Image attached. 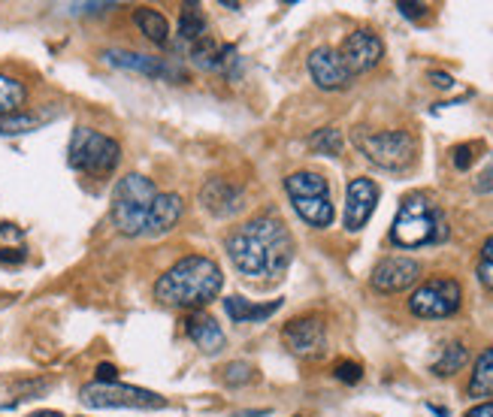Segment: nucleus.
<instances>
[{
  "label": "nucleus",
  "instance_id": "obj_1",
  "mask_svg": "<svg viewBox=\"0 0 493 417\" xmlns=\"http://www.w3.org/2000/svg\"><path fill=\"white\" fill-rule=\"evenodd\" d=\"M228 257L252 281H279L294 261V236L275 215H257L228 236Z\"/></svg>",
  "mask_w": 493,
  "mask_h": 417
},
{
  "label": "nucleus",
  "instance_id": "obj_2",
  "mask_svg": "<svg viewBox=\"0 0 493 417\" xmlns=\"http://www.w3.org/2000/svg\"><path fill=\"white\" fill-rule=\"evenodd\" d=\"M221 266L212 257L188 254L157 279L155 299L166 308H203L221 294Z\"/></svg>",
  "mask_w": 493,
  "mask_h": 417
},
{
  "label": "nucleus",
  "instance_id": "obj_3",
  "mask_svg": "<svg viewBox=\"0 0 493 417\" xmlns=\"http://www.w3.org/2000/svg\"><path fill=\"white\" fill-rule=\"evenodd\" d=\"M448 239V224L442 208L427 194H408L390 227V242L399 248H421Z\"/></svg>",
  "mask_w": 493,
  "mask_h": 417
},
{
  "label": "nucleus",
  "instance_id": "obj_4",
  "mask_svg": "<svg viewBox=\"0 0 493 417\" xmlns=\"http://www.w3.org/2000/svg\"><path fill=\"white\" fill-rule=\"evenodd\" d=\"M161 191L155 188L152 179L130 173V176L119 179V185L112 188V224L121 236H146V221L152 212V203Z\"/></svg>",
  "mask_w": 493,
  "mask_h": 417
},
{
  "label": "nucleus",
  "instance_id": "obj_5",
  "mask_svg": "<svg viewBox=\"0 0 493 417\" xmlns=\"http://www.w3.org/2000/svg\"><path fill=\"white\" fill-rule=\"evenodd\" d=\"M67 161L73 170L85 173V176L106 179L119 170L121 164V146L112 137L91 128H76L67 146Z\"/></svg>",
  "mask_w": 493,
  "mask_h": 417
},
{
  "label": "nucleus",
  "instance_id": "obj_6",
  "mask_svg": "<svg viewBox=\"0 0 493 417\" xmlns=\"http://www.w3.org/2000/svg\"><path fill=\"white\" fill-rule=\"evenodd\" d=\"M285 191L297 208V215L309 224V227H315V230L330 227L336 212H333L330 185L321 173H309V170L291 173L285 179Z\"/></svg>",
  "mask_w": 493,
  "mask_h": 417
},
{
  "label": "nucleus",
  "instance_id": "obj_7",
  "mask_svg": "<svg viewBox=\"0 0 493 417\" xmlns=\"http://www.w3.org/2000/svg\"><path fill=\"white\" fill-rule=\"evenodd\" d=\"M354 146L366 155V161L388 173H406L417 157V143L408 130L357 133Z\"/></svg>",
  "mask_w": 493,
  "mask_h": 417
},
{
  "label": "nucleus",
  "instance_id": "obj_8",
  "mask_svg": "<svg viewBox=\"0 0 493 417\" xmlns=\"http://www.w3.org/2000/svg\"><path fill=\"white\" fill-rule=\"evenodd\" d=\"M463 303V288L454 279H430L408 299V312L417 318H451Z\"/></svg>",
  "mask_w": 493,
  "mask_h": 417
},
{
  "label": "nucleus",
  "instance_id": "obj_9",
  "mask_svg": "<svg viewBox=\"0 0 493 417\" xmlns=\"http://www.w3.org/2000/svg\"><path fill=\"white\" fill-rule=\"evenodd\" d=\"M82 405L88 408H164L166 399L152 394V390L143 387H130V385H85L79 390Z\"/></svg>",
  "mask_w": 493,
  "mask_h": 417
},
{
  "label": "nucleus",
  "instance_id": "obj_10",
  "mask_svg": "<svg viewBox=\"0 0 493 417\" xmlns=\"http://www.w3.org/2000/svg\"><path fill=\"white\" fill-rule=\"evenodd\" d=\"M282 342L291 354L297 357H321L327 351V327L318 315H306V318H294L282 330Z\"/></svg>",
  "mask_w": 493,
  "mask_h": 417
},
{
  "label": "nucleus",
  "instance_id": "obj_11",
  "mask_svg": "<svg viewBox=\"0 0 493 417\" xmlns=\"http://www.w3.org/2000/svg\"><path fill=\"white\" fill-rule=\"evenodd\" d=\"M336 52L351 76H361V73H370L372 67H379V61L384 58V43L372 31H354L348 33L345 43Z\"/></svg>",
  "mask_w": 493,
  "mask_h": 417
},
{
  "label": "nucleus",
  "instance_id": "obj_12",
  "mask_svg": "<svg viewBox=\"0 0 493 417\" xmlns=\"http://www.w3.org/2000/svg\"><path fill=\"white\" fill-rule=\"evenodd\" d=\"M417 279H421V263L412 261V257H384V261L375 263L370 285L379 294H399V290L412 288Z\"/></svg>",
  "mask_w": 493,
  "mask_h": 417
},
{
  "label": "nucleus",
  "instance_id": "obj_13",
  "mask_svg": "<svg viewBox=\"0 0 493 417\" xmlns=\"http://www.w3.org/2000/svg\"><path fill=\"white\" fill-rule=\"evenodd\" d=\"M309 76L321 91H345L351 85V73L345 70L342 58L336 49L330 46H318L312 55H309Z\"/></svg>",
  "mask_w": 493,
  "mask_h": 417
},
{
  "label": "nucleus",
  "instance_id": "obj_14",
  "mask_svg": "<svg viewBox=\"0 0 493 417\" xmlns=\"http://www.w3.org/2000/svg\"><path fill=\"white\" fill-rule=\"evenodd\" d=\"M375 203H379V185L372 179H351L345 191V230H363L372 218Z\"/></svg>",
  "mask_w": 493,
  "mask_h": 417
},
{
  "label": "nucleus",
  "instance_id": "obj_15",
  "mask_svg": "<svg viewBox=\"0 0 493 417\" xmlns=\"http://www.w3.org/2000/svg\"><path fill=\"white\" fill-rule=\"evenodd\" d=\"M200 206H203L209 215H215V218H228V215L242 212L246 197H242V188L228 179H209L206 185L200 188Z\"/></svg>",
  "mask_w": 493,
  "mask_h": 417
},
{
  "label": "nucleus",
  "instance_id": "obj_16",
  "mask_svg": "<svg viewBox=\"0 0 493 417\" xmlns=\"http://www.w3.org/2000/svg\"><path fill=\"white\" fill-rule=\"evenodd\" d=\"M106 64L112 67H121V70H133V73H143V76H152V79H179V73L170 70L161 58H148V55H139V52H124V49H106L103 55Z\"/></svg>",
  "mask_w": 493,
  "mask_h": 417
},
{
  "label": "nucleus",
  "instance_id": "obj_17",
  "mask_svg": "<svg viewBox=\"0 0 493 417\" xmlns=\"http://www.w3.org/2000/svg\"><path fill=\"white\" fill-rule=\"evenodd\" d=\"M182 218V197L179 194H157L146 221V236H164Z\"/></svg>",
  "mask_w": 493,
  "mask_h": 417
},
{
  "label": "nucleus",
  "instance_id": "obj_18",
  "mask_svg": "<svg viewBox=\"0 0 493 417\" xmlns=\"http://www.w3.org/2000/svg\"><path fill=\"white\" fill-rule=\"evenodd\" d=\"M191 58H194V61H197L200 67H203V70L230 73V64L237 61V49L215 43L212 37H203L200 43L191 46Z\"/></svg>",
  "mask_w": 493,
  "mask_h": 417
},
{
  "label": "nucleus",
  "instance_id": "obj_19",
  "mask_svg": "<svg viewBox=\"0 0 493 417\" xmlns=\"http://www.w3.org/2000/svg\"><path fill=\"white\" fill-rule=\"evenodd\" d=\"M185 330H188L191 342H194L203 354H219L224 348V333L219 324H215V318H209V315H194V318H188Z\"/></svg>",
  "mask_w": 493,
  "mask_h": 417
},
{
  "label": "nucleus",
  "instance_id": "obj_20",
  "mask_svg": "<svg viewBox=\"0 0 493 417\" xmlns=\"http://www.w3.org/2000/svg\"><path fill=\"white\" fill-rule=\"evenodd\" d=\"M282 308V299H273V303H248L246 297H228L224 299V312L230 315L233 324H257L273 318L275 312Z\"/></svg>",
  "mask_w": 493,
  "mask_h": 417
},
{
  "label": "nucleus",
  "instance_id": "obj_21",
  "mask_svg": "<svg viewBox=\"0 0 493 417\" xmlns=\"http://www.w3.org/2000/svg\"><path fill=\"white\" fill-rule=\"evenodd\" d=\"M133 22H137V28L143 31L152 43H157V46L170 43V24H166L164 15L152 10V6H139V10L133 13Z\"/></svg>",
  "mask_w": 493,
  "mask_h": 417
},
{
  "label": "nucleus",
  "instance_id": "obj_22",
  "mask_svg": "<svg viewBox=\"0 0 493 417\" xmlns=\"http://www.w3.org/2000/svg\"><path fill=\"white\" fill-rule=\"evenodd\" d=\"M179 37L185 40V43H200L203 37H209V22L203 10H200L197 4H188L182 6V15H179Z\"/></svg>",
  "mask_w": 493,
  "mask_h": 417
},
{
  "label": "nucleus",
  "instance_id": "obj_23",
  "mask_svg": "<svg viewBox=\"0 0 493 417\" xmlns=\"http://www.w3.org/2000/svg\"><path fill=\"white\" fill-rule=\"evenodd\" d=\"M24 97H28V88H24L19 79L0 73V121L10 119L15 112H22Z\"/></svg>",
  "mask_w": 493,
  "mask_h": 417
},
{
  "label": "nucleus",
  "instance_id": "obj_24",
  "mask_svg": "<svg viewBox=\"0 0 493 417\" xmlns=\"http://www.w3.org/2000/svg\"><path fill=\"white\" fill-rule=\"evenodd\" d=\"M470 396L472 399L493 396V348H488V351L475 360V369L470 378Z\"/></svg>",
  "mask_w": 493,
  "mask_h": 417
},
{
  "label": "nucleus",
  "instance_id": "obj_25",
  "mask_svg": "<svg viewBox=\"0 0 493 417\" xmlns=\"http://www.w3.org/2000/svg\"><path fill=\"white\" fill-rule=\"evenodd\" d=\"M49 121V115H33V112H15L10 119L0 121V137H22V133L40 130Z\"/></svg>",
  "mask_w": 493,
  "mask_h": 417
},
{
  "label": "nucleus",
  "instance_id": "obj_26",
  "mask_svg": "<svg viewBox=\"0 0 493 417\" xmlns=\"http://www.w3.org/2000/svg\"><path fill=\"white\" fill-rule=\"evenodd\" d=\"M470 360V351L461 345V342H451V345L442 351V357L436 363H433V372L442 375V378H448V375H454V372H461L463 369V363Z\"/></svg>",
  "mask_w": 493,
  "mask_h": 417
},
{
  "label": "nucleus",
  "instance_id": "obj_27",
  "mask_svg": "<svg viewBox=\"0 0 493 417\" xmlns=\"http://www.w3.org/2000/svg\"><path fill=\"white\" fill-rule=\"evenodd\" d=\"M309 146H312V152H318V155L336 157V155H342V148H345V139H342V130H336V128H321L309 137Z\"/></svg>",
  "mask_w": 493,
  "mask_h": 417
},
{
  "label": "nucleus",
  "instance_id": "obj_28",
  "mask_svg": "<svg viewBox=\"0 0 493 417\" xmlns=\"http://www.w3.org/2000/svg\"><path fill=\"white\" fill-rule=\"evenodd\" d=\"M479 281H481V288H484V290H493V236L481 245Z\"/></svg>",
  "mask_w": 493,
  "mask_h": 417
},
{
  "label": "nucleus",
  "instance_id": "obj_29",
  "mask_svg": "<svg viewBox=\"0 0 493 417\" xmlns=\"http://www.w3.org/2000/svg\"><path fill=\"white\" fill-rule=\"evenodd\" d=\"M255 378V369L248 363H228L224 366V381H228V385H246V381H252Z\"/></svg>",
  "mask_w": 493,
  "mask_h": 417
},
{
  "label": "nucleus",
  "instance_id": "obj_30",
  "mask_svg": "<svg viewBox=\"0 0 493 417\" xmlns=\"http://www.w3.org/2000/svg\"><path fill=\"white\" fill-rule=\"evenodd\" d=\"M333 375H336L342 385H357V381L363 378V366L354 363V360H339L336 369H333Z\"/></svg>",
  "mask_w": 493,
  "mask_h": 417
},
{
  "label": "nucleus",
  "instance_id": "obj_31",
  "mask_svg": "<svg viewBox=\"0 0 493 417\" xmlns=\"http://www.w3.org/2000/svg\"><path fill=\"white\" fill-rule=\"evenodd\" d=\"M451 161H454L457 170H470L472 161H475V143H463V146H457L454 152H451Z\"/></svg>",
  "mask_w": 493,
  "mask_h": 417
},
{
  "label": "nucleus",
  "instance_id": "obj_32",
  "mask_svg": "<svg viewBox=\"0 0 493 417\" xmlns=\"http://www.w3.org/2000/svg\"><path fill=\"white\" fill-rule=\"evenodd\" d=\"M475 191H479V194H490L493 191V155L488 157V164H484V170L479 173V179H475Z\"/></svg>",
  "mask_w": 493,
  "mask_h": 417
},
{
  "label": "nucleus",
  "instance_id": "obj_33",
  "mask_svg": "<svg viewBox=\"0 0 493 417\" xmlns=\"http://www.w3.org/2000/svg\"><path fill=\"white\" fill-rule=\"evenodd\" d=\"M94 378L97 385H115V381H119V369H115L112 363H100L94 369Z\"/></svg>",
  "mask_w": 493,
  "mask_h": 417
},
{
  "label": "nucleus",
  "instance_id": "obj_34",
  "mask_svg": "<svg viewBox=\"0 0 493 417\" xmlns=\"http://www.w3.org/2000/svg\"><path fill=\"white\" fill-rule=\"evenodd\" d=\"M397 10L406 15V19H412V22H421L424 15H427V4H397Z\"/></svg>",
  "mask_w": 493,
  "mask_h": 417
},
{
  "label": "nucleus",
  "instance_id": "obj_35",
  "mask_svg": "<svg viewBox=\"0 0 493 417\" xmlns=\"http://www.w3.org/2000/svg\"><path fill=\"white\" fill-rule=\"evenodd\" d=\"M67 10H70V13H91V15H97V13H106V10H115V4H67Z\"/></svg>",
  "mask_w": 493,
  "mask_h": 417
},
{
  "label": "nucleus",
  "instance_id": "obj_36",
  "mask_svg": "<svg viewBox=\"0 0 493 417\" xmlns=\"http://www.w3.org/2000/svg\"><path fill=\"white\" fill-rule=\"evenodd\" d=\"M24 248H0V263L13 266V263H24Z\"/></svg>",
  "mask_w": 493,
  "mask_h": 417
},
{
  "label": "nucleus",
  "instance_id": "obj_37",
  "mask_svg": "<svg viewBox=\"0 0 493 417\" xmlns=\"http://www.w3.org/2000/svg\"><path fill=\"white\" fill-rule=\"evenodd\" d=\"M430 82H433V85H436L439 91L454 88V76H448V73H442V70H433V73H430Z\"/></svg>",
  "mask_w": 493,
  "mask_h": 417
},
{
  "label": "nucleus",
  "instance_id": "obj_38",
  "mask_svg": "<svg viewBox=\"0 0 493 417\" xmlns=\"http://www.w3.org/2000/svg\"><path fill=\"white\" fill-rule=\"evenodd\" d=\"M463 417H493V403H481V405H475L472 412H466Z\"/></svg>",
  "mask_w": 493,
  "mask_h": 417
},
{
  "label": "nucleus",
  "instance_id": "obj_39",
  "mask_svg": "<svg viewBox=\"0 0 493 417\" xmlns=\"http://www.w3.org/2000/svg\"><path fill=\"white\" fill-rule=\"evenodd\" d=\"M0 236H15V239H19V236H22V233H19V230H15V227H13V224H0Z\"/></svg>",
  "mask_w": 493,
  "mask_h": 417
},
{
  "label": "nucleus",
  "instance_id": "obj_40",
  "mask_svg": "<svg viewBox=\"0 0 493 417\" xmlns=\"http://www.w3.org/2000/svg\"><path fill=\"white\" fill-rule=\"evenodd\" d=\"M28 417H64L61 412H52V408H40V412H33Z\"/></svg>",
  "mask_w": 493,
  "mask_h": 417
},
{
  "label": "nucleus",
  "instance_id": "obj_41",
  "mask_svg": "<svg viewBox=\"0 0 493 417\" xmlns=\"http://www.w3.org/2000/svg\"><path fill=\"white\" fill-rule=\"evenodd\" d=\"M294 417H300V414H294Z\"/></svg>",
  "mask_w": 493,
  "mask_h": 417
}]
</instances>
